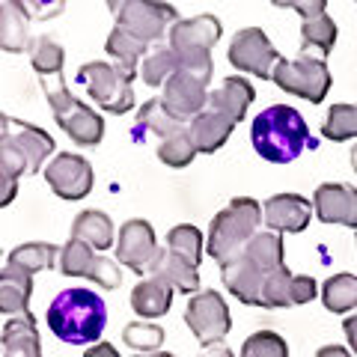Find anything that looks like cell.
Wrapping results in <instances>:
<instances>
[{
  "label": "cell",
  "mask_w": 357,
  "mask_h": 357,
  "mask_svg": "<svg viewBox=\"0 0 357 357\" xmlns=\"http://www.w3.org/2000/svg\"><path fill=\"white\" fill-rule=\"evenodd\" d=\"M283 265V238L280 232H259L238 256L220 265L223 286L236 295L241 304L262 307L265 280Z\"/></svg>",
  "instance_id": "cell-1"
},
{
  "label": "cell",
  "mask_w": 357,
  "mask_h": 357,
  "mask_svg": "<svg viewBox=\"0 0 357 357\" xmlns=\"http://www.w3.org/2000/svg\"><path fill=\"white\" fill-rule=\"evenodd\" d=\"M54 152V137L30 122H18L3 116L0 131V173H3V197L0 206H9L15 197V185L21 173H39L45 158Z\"/></svg>",
  "instance_id": "cell-2"
},
{
  "label": "cell",
  "mask_w": 357,
  "mask_h": 357,
  "mask_svg": "<svg viewBox=\"0 0 357 357\" xmlns=\"http://www.w3.org/2000/svg\"><path fill=\"white\" fill-rule=\"evenodd\" d=\"M48 328L69 345L96 342L107 328V307L93 289H66L48 304Z\"/></svg>",
  "instance_id": "cell-3"
},
{
  "label": "cell",
  "mask_w": 357,
  "mask_h": 357,
  "mask_svg": "<svg viewBox=\"0 0 357 357\" xmlns=\"http://www.w3.org/2000/svg\"><path fill=\"white\" fill-rule=\"evenodd\" d=\"M253 149L271 164H289L295 161L310 143V128L304 116L289 105H271L265 107L250 126Z\"/></svg>",
  "instance_id": "cell-4"
},
{
  "label": "cell",
  "mask_w": 357,
  "mask_h": 357,
  "mask_svg": "<svg viewBox=\"0 0 357 357\" xmlns=\"http://www.w3.org/2000/svg\"><path fill=\"white\" fill-rule=\"evenodd\" d=\"M259 223H262V206L250 197H236L232 203L218 211L215 220L208 227V248L206 253L218 265L229 262L232 256H238L253 236H259Z\"/></svg>",
  "instance_id": "cell-5"
},
{
  "label": "cell",
  "mask_w": 357,
  "mask_h": 357,
  "mask_svg": "<svg viewBox=\"0 0 357 357\" xmlns=\"http://www.w3.org/2000/svg\"><path fill=\"white\" fill-rule=\"evenodd\" d=\"M220 21L215 15H197L176 21L170 27V51L176 54L178 69L199 77L206 86L211 84V48L220 39Z\"/></svg>",
  "instance_id": "cell-6"
},
{
  "label": "cell",
  "mask_w": 357,
  "mask_h": 357,
  "mask_svg": "<svg viewBox=\"0 0 357 357\" xmlns=\"http://www.w3.org/2000/svg\"><path fill=\"white\" fill-rule=\"evenodd\" d=\"M42 93L48 98V105L54 110V119L57 126L69 134L72 143L77 146H96L105 137V119L96 114L93 107H86L84 102L69 93L63 77H54V81H42Z\"/></svg>",
  "instance_id": "cell-7"
},
{
  "label": "cell",
  "mask_w": 357,
  "mask_h": 357,
  "mask_svg": "<svg viewBox=\"0 0 357 357\" xmlns=\"http://www.w3.org/2000/svg\"><path fill=\"white\" fill-rule=\"evenodd\" d=\"M134 77L137 75L110 63H86L77 69V81L86 86L89 98L110 114H128L134 107Z\"/></svg>",
  "instance_id": "cell-8"
},
{
  "label": "cell",
  "mask_w": 357,
  "mask_h": 357,
  "mask_svg": "<svg viewBox=\"0 0 357 357\" xmlns=\"http://www.w3.org/2000/svg\"><path fill=\"white\" fill-rule=\"evenodd\" d=\"M274 84L292 96L307 98L312 105H321L331 89V72L321 57H307L301 54L298 60H280L274 69Z\"/></svg>",
  "instance_id": "cell-9"
},
{
  "label": "cell",
  "mask_w": 357,
  "mask_h": 357,
  "mask_svg": "<svg viewBox=\"0 0 357 357\" xmlns=\"http://www.w3.org/2000/svg\"><path fill=\"white\" fill-rule=\"evenodd\" d=\"M116 15V27L128 30L131 36L143 39L146 45L164 39L167 24H176L178 13L170 3H152V0H122V3H110Z\"/></svg>",
  "instance_id": "cell-10"
},
{
  "label": "cell",
  "mask_w": 357,
  "mask_h": 357,
  "mask_svg": "<svg viewBox=\"0 0 357 357\" xmlns=\"http://www.w3.org/2000/svg\"><path fill=\"white\" fill-rule=\"evenodd\" d=\"M185 321H188L191 333L203 345L220 342L229 333V328H232L227 301H223L215 289L191 295V301H188V310H185Z\"/></svg>",
  "instance_id": "cell-11"
},
{
  "label": "cell",
  "mask_w": 357,
  "mask_h": 357,
  "mask_svg": "<svg viewBox=\"0 0 357 357\" xmlns=\"http://www.w3.org/2000/svg\"><path fill=\"white\" fill-rule=\"evenodd\" d=\"M227 57L236 69L250 72L256 77H262V81H268V77L274 81V69H277V63H280V54H277L271 39H268L265 30H259V27L238 30L229 45Z\"/></svg>",
  "instance_id": "cell-12"
},
{
  "label": "cell",
  "mask_w": 357,
  "mask_h": 357,
  "mask_svg": "<svg viewBox=\"0 0 357 357\" xmlns=\"http://www.w3.org/2000/svg\"><path fill=\"white\" fill-rule=\"evenodd\" d=\"M60 271L66 277H86V280L98 283L102 289H116L122 283V271L116 262L96 256L93 248L77 238H69L66 248L60 250Z\"/></svg>",
  "instance_id": "cell-13"
},
{
  "label": "cell",
  "mask_w": 357,
  "mask_h": 357,
  "mask_svg": "<svg viewBox=\"0 0 357 357\" xmlns=\"http://www.w3.org/2000/svg\"><path fill=\"white\" fill-rule=\"evenodd\" d=\"M45 178H48L51 191L60 199H72L75 203V199H84L93 191V164H89L84 155L60 152L57 158L48 164Z\"/></svg>",
  "instance_id": "cell-14"
},
{
  "label": "cell",
  "mask_w": 357,
  "mask_h": 357,
  "mask_svg": "<svg viewBox=\"0 0 357 357\" xmlns=\"http://www.w3.org/2000/svg\"><path fill=\"white\" fill-rule=\"evenodd\" d=\"M161 102L167 107V114L173 119L185 122V126H191V122L203 114L206 105H208V86L199 81V77L188 75L178 69L170 81L164 84V96Z\"/></svg>",
  "instance_id": "cell-15"
},
{
  "label": "cell",
  "mask_w": 357,
  "mask_h": 357,
  "mask_svg": "<svg viewBox=\"0 0 357 357\" xmlns=\"http://www.w3.org/2000/svg\"><path fill=\"white\" fill-rule=\"evenodd\" d=\"M116 256L122 265H128L134 274H149V265L158 256V244H155V229L149 220L134 218L119 227V244Z\"/></svg>",
  "instance_id": "cell-16"
},
{
  "label": "cell",
  "mask_w": 357,
  "mask_h": 357,
  "mask_svg": "<svg viewBox=\"0 0 357 357\" xmlns=\"http://www.w3.org/2000/svg\"><path fill=\"white\" fill-rule=\"evenodd\" d=\"M319 292V286L312 277H301L292 274L286 265H280L277 271L265 280L262 289V307H271V310H280V307H298V304H307Z\"/></svg>",
  "instance_id": "cell-17"
},
{
  "label": "cell",
  "mask_w": 357,
  "mask_h": 357,
  "mask_svg": "<svg viewBox=\"0 0 357 357\" xmlns=\"http://www.w3.org/2000/svg\"><path fill=\"white\" fill-rule=\"evenodd\" d=\"M312 208L321 223H342V227L357 229V188L331 182L319 185L312 194Z\"/></svg>",
  "instance_id": "cell-18"
},
{
  "label": "cell",
  "mask_w": 357,
  "mask_h": 357,
  "mask_svg": "<svg viewBox=\"0 0 357 357\" xmlns=\"http://www.w3.org/2000/svg\"><path fill=\"white\" fill-rule=\"evenodd\" d=\"M268 232H304L310 227V199L301 194H277L262 208Z\"/></svg>",
  "instance_id": "cell-19"
},
{
  "label": "cell",
  "mask_w": 357,
  "mask_h": 357,
  "mask_svg": "<svg viewBox=\"0 0 357 357\" xmlns=\"http://www.w3.org/2000/svg\"><path fill=\"white\" fill-rule=\"evenodd\" d=\"M256 98V89L244 81V77L232 75L227 77L218 89H211L208 93V105L206 110H215V114H223L227 119H232L238 126V122L244 119V114H248V107L253 105Z\"/></svg>",
  "instance_id": "cell-20"
},
{
  "label": "cell",
  "mask_w": 357,
  "mask_h": 357,
  "mask_svg": "<svg viewBox=\"0 0 357 357\" xmlns=\"http://www.w3.org/2000/svg\"><path fill=\"white\" fill-rule=\"evenodd\" d=\"M146 277H158V280H164L167 286H173L176 292H185V295H197V289H199V271H197V265L182 259V256L173 253L170 248L158 250L155 262L149 265V274Z\"/></svg>",
  "instance_id": "cell-21"
},
{
  "label": "cell",
  "mask_w": 357,
  "mask_h": 357,
  "mask_svg": "<svg viewBox=\"0 0 357 357\" xmlns=\"http://www.w3.org/2000/svg\"><path fill=\"white\" fill-rule=\"evenodd\" d=\"M173 304V286H167L158 277H143L131 292V310L140 319H161Z\"/></svg>",
  "instance_id": "cell-22"
},
{
  "label": "cell",
  "mask_w": 357,
  "mask_h": 357,
  "mask_svg": "<svg viewBox=\"0 0 357 357\" xmlns=\"http://www.w3.org/2000/svg\"><path fill=\"white\" fill-rule=\"evenodd\" d=\"M3 357H42L36 319L15 316L3 325Z\"/></svg>",
  "instance_id": "cell-23"
},
{
  "label": "cell",
  "mask_w": 357,
  "mask_h": 357,
  "mask_svg": "<svg viewBox=\"0 0 357 357\" xmlns=\"http://www.w3.org/2000/svg\"><path fill=\"white\" fill-rule=\"evenodd\" d=\"M27 39V3H0V48L3 51H30Z\"/></svg>",
  "instance_id": "cell-24"
},
{
  "label": "cell",
  "mask_w": 357,
  "mask_h": 357,
  "mask_svg": "<svg viewBox=\"0 0 357 357\" xmlns=\"http://www.w3.org/2000/svg\"><path fill=\"white\" fill-rule=\"evenodd\" d=\"M30 292H33V274H24L18 268H3L0 274V310L9 316H27V304H30Z\"/></svg>",
  "instance_id": "cell-25"
},
{
  "label": "cell",
  "mask_w": 357,
  "mask_h": 357,
  "mask_svg": "<svg viewBox=\"0 0 357 357\" xmlns=\"http://www.w3.org/2000/svg\"><path fill=\"white\" fill-rule=\"evenodd\" d=\"M72 238L89 244L93 250H107L114 244V223H110L105 211H96V208L81 211L72 223Z\"/></svg>",
  "instance_id": "cell-26"
},
{
  "label": "cell",
  "mask_w": 357,
  "mask_h": 357,
  "mask_svg": "<svg viewBox=\"0 0 357 357\" xmlns=\"http://www.w3.org/2000/svg\"><path fill=\"white\" fill-rule=\"evenodd\" d=\"M232 128H236V122L227 119L223 114H215V110H203V114H199L191 122V134H194L199 152H215V149H220L223 143L229 140Z\"/></svg>",
  "instance_id": "cell-27"
},
{
  "label": "cell",
  "mask_w": 357,
  "mask_h": 357,
  "mask_svg": "<svg viewBox=\"0 0 357 357\" xmlns=\"http://www.w3.org/2000/svg\"><path fill=\"white\" fill-rule=\"evenodd\" d=\"M63 248H54L48 241H30V244H18V248L9 253L6 265L18 268L24 274H36V271H48V268L57 262V253Z\"/></svg>",
  "instance_id": "cell-28"
},
{
  "label": "cell",
  "mask_w": 357,
  "mask_h": 357,
  "mask_svg": "<svg viewBox=\"0 0 357 357\" xmlns=\"http://www.w3.org/2000/svg\"><path fill=\"white\" fill-rule=\"evenodd\" d=\"M107 54L116 60V66L119 69H126V72H131V75H137V63H140V57L146 60V48L149 45L143 42V39H137V36H131L128 30H122V27H114V33L107 36Z\"/></svg>",
  "instance_id": "cell-29"
},
{
  "label": "cell",
  "mask_w": 357,
  "mask_h": 357,
  "mask_svg": "<svg viewBox=\"0 0 357 357\" xmlns=\"http://www.w3.org/2000/svg\"><path fill=\"white\" fill-rule=\"evenodd\" d=\"M63 60L66 51L57 39L51 36H36L30 45V63L42 81H54V77H63Z\"/></svg>",
  "instance_id": "cell-30"
},
{
  "label": "cell",
  "mask_w": 357,
  "mask_h": 357,
  "mask_svg": "<svg viewBox=\"0 0 357 357\" xmlns=\"http://www.w3.org/2000/svg\"><path fill=\"white\" fill-rule=\"evenodd\" d=\"M333 45H337V24H333V18L328 13L304 21V27H301V48L304 51L316 48L319 57L325 60Z\"/></svg>",
  "instance_id": "cell-31"
},
{
  "label": "cell",
  "mask_w": 357,
  "mask_h": 357,
  "mask_svg": "<svg viewBox=\"0 0 357 357\" xmlns=\"http://www.w3.org/2000/svg\"><path fill=\"white\" fill-rule=\"evenodd\" d=\"M137 126L152 131V134H158L161 140H167V137H173V134L182 131L185 122H178V119H173L170 114H167L161 98H149V102H143V107L137 110Z\"/></svg>",
  "instance_id": "cell-32"
},
{
  "label": "cell",
  "mask_w": 357,
  "mask_h": 357,
  "mask_svg": "<svg viewBox=\"0 0 357 357\" xmlns=\"http://www.w3.org/2000/svg\"><path fill=\"white\" fill-rule=\"evenodd\" d=\"M321 301L331 312H349L357 307V277L354 274H333L321 286Z\"/></svg>",
  "instance_id": "cell-33"
},
{
  "label": "cell",
  "mask_w": 357,
  "mask_h": 357,
  "mask_svg": "<svg viewBox=\"0 0 357 357\" xmlns=\"http://www.w3.org/2000/svg\"><path fill=\"white\" fill-rule=\"evenodd\" d=\"M197 140L191 134V126H185L178 134H173V137L161 140L158 146V158L167 164V167H188L194 158H197Z\"/></svg>",
  "instance_id": "cell-34"
},
{
  "label": "cell",
  "mask_w": 357,
  "mask_h": 357,
  "mask_svg": "<svg viewBox=\"0 0 357 357\" xmlns=\"http://www.w3.org/2000/svg\"><path fill=\"white\" fill-rule=\"evenodd\" d=\"M167 248L199 268V259H203V236H199V229L191 227V223H178V227H173L170 236H167Z\"/></svg>",
  "instance_id": "cell-35"
},
{
  "label": "cell",
  "mask_w": 357,
  "mask_h": 357,
  "mask_svg": "<svg viewBox=\"0 0 357 357\" xmlns=\"http://www.w3.org/2000/svg\"><path fill=\"white\" fill-rule=\"evenodd\" d=\"M321 131H325V137L333 143L357 137V105H333Z\"/></svg>",
  "instance_id": "cell-36"
},
{
  "label": "cell",
  "mask_w": 357,
  "mask_h": 357,
  "mask_svg": "<svg viewBox=\"0 0 357 357\" xmlns=\"http://www.w3.org/2000/svg\"><path fill=\"white\" fill-rule=\"evenodd\" d=\"M178 72V60L170 48H155L152 54H146V60L140 66V75H143V84L149 86H158L164 81H170V77Z\"/></svg>",
  "instance_id": "cell-37"
},
{
  "label": "cell",
  "mask_w": 357,
  "mask_h": 357,
  "mask_svg": "<svg viewBox=\"0 0 357 357\" xmlns=\"http://www.w3.org/2000/svg\"><path fill=\"white\" fill-rule=\"evenodd\" d=\"M122 340H126V345H131L134 351L155 354L158 345L164 342V328L149 325V321H131V325H126V331H122Z\"/></svg>",
  "instance_id": "cell-38"
},
{
  "label": "cell",
  "mask_w": 357,
  "mask_h": 357,
  "mask_svg": "<svg viewBox=\"0 0 357 357\" xmlns=\"http://www.w3.org/2000/svg\"><path fill=\"white\" fill-rule=\"evenodd\" d=\"M241 357H289V345L280 333L274 331H259L244 340Z\"/></svg>",
  "instance_id": "cell-39"
},
{
  "label": "cell",
  "mask_w": 357,
  "mask_h": 357,
  "mask_svg": "<svg viewBox=\"0 0 357 357\" xmlns=\"http://www.w3.org/2000/svg\"><path fill=\"white\" fill-rule=\"evenodd\" d=\"M277 6L298 9V13L304 15V21H307V18H316V15H325V9H328L325 0H312V3H301V0H289V3H277Z\"/></svg>",
  "instance_id": "cell-40"
},
{
  "label": "cell",
  "mask_w": 357,
  "mask_h": 357,
  "mask_svg": "<svg viewBox=\"0 0 357 357\" xmlns=\"http://www.w3.org/2000/svg\"><path fill=\"white\" fill-rule=\"evenodd\" d=\"M84 357H119V351L110 342H98V345H89Z\"/></svg>",
  "instance_id": "cell-41"
},
{
  "label": "cell",
  "mask_w": 357,
  "mask_h": 357,
  "mask_svg": "<svg viewBox=\"0 0 357 357\" xmlns=\"http://www.w3.org/2000/svg\"><path fill=\"white\" fill-rule=\"evenodd\" d=\"M342 331H345V337H349V345H351V351L357 354V312L354 316H349L342 321Z\"/></svg>",
  "instance_id": "cell-42"
},
{
  "label": "cell",
  "mask_w": 357,
  "mask_h": 357,
  "mask_svg": "<svg viewBox=\"0 0 357 357\" xmlns=\"http://www.w3.org/2000/svg\"><path fill=\"white\" fill-rule=\"evenodd\" d=\"M199 357H236L232 354L227 345H220V342H215V345H206L203 351H199Z\"/></svg>",
  "instance_id": "cell-43"
},
{
  "label": "cell",
  "mask_w": 357,
  "mask_h": 357,
  "mask_svg": "<svg viewBox=\"0 0 357 357\" xmlns=\"http://www.w3.org/2000/svg\"><path fill=\"white\" fill-rule=\"evenodd\" d=\"M316 357H351V354H349V349H342V345H321Z\"/></svg>",
  "instance_id": "cell-44"
},
{
  "label": "cell",
  "mask_w": 357,
  "mask_h": 357,
  "mask_svg": "<svg viewBox=\"0 0 357 357\" xmlns=\"http://www.w3.org/2000/svg\"><path fill=\"white\" fill-rule=\"evenodd\" d=\"M351 167H354V173H357V146L351 149Z\"/></svg>",
  "instance_id": "cell-45"
},
{
  "label": "cell",
  "mask_w": 357,
  "mask_h": 357,
  "mask_svg": "<svg viewBox=\"0 0 357 357\" xmlns=\"http://www.w3.org/2000/svg\"><path fill=\"white\" fill-rule=\"evenodd\" d=\"M149 357H176V354H164V351H155V354H149Z\"/></svg>",
  "instance_id": "cell-46"
},
{
  "label": "cell",
  "mask_w": 357,
  "mask_h": 357,
  "mask_svg": "<svg viewBox=\"0 0 357 357\" xmlns=\"http://www.w3.org/2000/svg\"><path fill=\"white\" fill-rule=\"evenodd\" d=\"M143 357H149V354H143Z\"/></svg>",
  "instance_id": "cell-47"
}]
</instances>
